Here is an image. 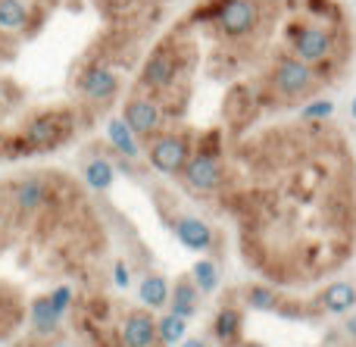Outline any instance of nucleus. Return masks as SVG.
Instances as JSON below:
<instances>
[{
	"label": "nucleus",
	"mask_w": 356,
	"mask_h": 347,
	"mask_svg": "<svg viewBox=\"0 0 356 347\" xmlns=\"http://www.w3.org/2000/svg\"><path fill=\"white\" fill-rule=\"evenodd\" d=\"M316 85H319L316 66L297 60V56H278L275 66L269 69V91L282 100L307 97V94H313Z\"/></svg>",
	"instance_id": "1"
},
{
	"label": "nucleus",
	"mask_w": 356,
	"mask_h": 347,
	"mask_svg": "<svg viewBox=\"0 0 356 347\" xmlns=\"http://www.w3.org/2000/svg\"><path fill=\"white\" fill-rule=\"evenodd\" d=\"M181 179H184V185L197 194L216 191V188L222 185V179H225V166H222L219 147L203 144V147L191 150L188 163H184V169H181Z\"/></svg>",
	"instance_id": "2"
},
{
	"label": "nucleus",
	"mask_w": 356,
	"mask_h": 347,
	"mask_svg": "<svg viewBox=\"0 0 356 347\" xmlns=\"http://www.w3.org/2000/svg\"><path fill=\"white\" fill-rule=\"evenodd\" d=\"M191 150H194V141L178 131H163V135L147 138V163L163 175H181Z\"/></svg>",
	"instance_id": "3"
},
{
	"label": "nucleus",
	"mask_w": 356,
	"mask_h": 347,
	"mask_svg": "<svg viewBox=\"0 0 356 347\" xmlns=\"http://www.w3.org/2000/svg\"><path fill=\"white\" fill-rule=\"evenodd\" d=\"M209 10H213L209 19L225 38H247L263 16L257 0H216Z\"/></svg>",
	"instance_id": "4"
},
{
	"label": "nucleus",
	"mask_w": 356,
	"mask_h": 347,
	"mask_svg": "<svg viewBox=\"0 0 356 347\" xmlns=\"http://www.w3.org/2000/svg\"><path fill=\"white\" fill-rule=\"evenodd\" d=\"M72 91L88 104H106L119 94V75L106 63H85L72 75Z\"/></svg>",
	"instance_id": "5"
},
{
	"label": "nucleus",
	"mask_w": 356,
	"mask_h": 347,
	"mask_svg": "<svg viewBox=\"0 0 356 347\" xmlns=\"http://www.w3.org/2000/svg\"><path fill=\"white\" fill-rule=\"evenodd\" d=\"M284 38H288V44H291L297 60L309 63V66L325 63L328 54H332V47H334L332 31L319 29V25H288V29H284Z\"/></svg>",
	"instance_id": "6"
},
{
	"label": "nucleus",
	"mask_w": 356,
	"mask_h": 347,
	"mask_svg": "<svg viewBox=\"0 0 356 347\" xmlns=\"http://www.w3.org/2000/svg\"><path fill=\"white\" fill-rule=\"evenodd\" d=\"M178 72H181V60L175 54V44H156L141 69V85L150 91H169L175 85Z\"/></svg>",
	"instance_id": "7"
},
{
	"label": "nucleus",
	"mask_w": 356,
	"mask_h": 347,
	"mask_svg": "<svg viewBox=\"0 0 356 347\" xmlns=\"http://www.w3.org/2000/svg\"><path fill=\"white\" fill-rule=\"evenodd\" d=\"M163 119H166L163 106L147 94H131L122 106V122L135 131V138H154L160 131Z\"/></svg>",
	"instance_id": "8"
},
{
	"label": "nucleus",
	"mask_w": 356,
	"mask_h": 347,
	"mask_svg": "<svg viewBox=\"0 0 356 347\" xmlns=\"http://www.w3.org/2000/svg\"><path fill=\"white\" fill-rule=\"evenodd\" d=\"M122 347H156V316L150 310H129L119 329Z\"/></svg>",
	"instance_id": "9"
},
{
	"label": "nucleus",
	"mask_w": 356,
	"mask_h": 347,
	"mask_svg": "<svg viewBox=\"0 0 356 347\" xmlns=\"http://www.w3.org/2000/svg\"><path fill=\"white\" fill-rule=\"evenodd\" d=\"M209 332H213V341L219 347H238L244 341V310L241 307H219L209 323Z\"/></svg>",
	"instance_id": "10"
},
{
	"label": "nucleus",
	"mask_w": 356,
	"mask_h": 347,
	"mask_svg": "<svg viewBox=\"0 0 356 347\" xmlns=\"http://www.w3.org/2000/svg\"><path fill=\"white\" fill-rule=\"evenodd\" d=\"M316 307L328 316H347L350 310H356V285L353 282H332L319 291Z\"/></svg>",
	"instance_id": "11"
},
{
	"label": "nucleus",
	"mask_w": 356,
	"mask_h": 347,
	"mask_svg": "<svg viewBox=\"0 0 356 347\" xmlns=\"http://www.w3.org/2000/svg\"><path fill=\"white\" fill-rule=\"evenodd\" d=\"M172 232L188 250L203 254V250L213 248V229H209L203 219H197V216H178L172 223Z\"/></svg>",
	"instance_id": "12"
},
{
	"label": "nucleus",
	"mask_w": 356,
	"mask_h": 347,
	"mask_svg": "<svg viewBox=\"0 0 356 347\" xmlns=\"http://www.w3.org/2000/svg\"><path fill=\"white\" fill-rule=\"evenodd\" d=\"M200 298H203V294L197 291V285L191 282V275H181L178 282L169 285L166 310H172V313H178V316L191 319V316H197V310H200Z\"/></svg>",
	"instance_id": "13"
},
{
	"label": "nucleus",
	"mask_w": 356,
	"mask_h": 347,
	"mask_svg": "<svg viewBox=\"0 0 356 347\" xmlns=\"http://www.w3.org/2000/svg\"><path fill=\"white\" fill-rule=\"evenodd\" d=\"M60 323H63V316L50 307L47 294H38L29 304V325L38 338H54L56 332H60Z\"/></svg>",
	"instance_id": "14"
},
{
	"label": "nucleus",
	"mask_w": 356,
	"mask_h": 347,
	"mask_svg": "<svg viewBox=\"0 0 356 347\" xmlns=\"http://www.w3.org/2000/svg\"><path fill=\"white\" fill-rule=\"evenodd\" d=\"M138 300H141L144 310H166L169 304V279L160 273H147L138 282Z\"/></svg>",
	"instance_id": "15"
},
{
	"label": "nucleus",
	"mask_w": 356,
	"mask_h": 347,
	"mask_svg": "<svg viewBox=\"0 0 356 347\" xmlns=\"http://www.w3.org/2000/svg\"><path fill=\"white\" fill-rule=\"evenodd\" d=\"M106 138H110V147L116 150L122 160H138L141 156V141L135 138V131L122 122V116H113L106 122Z\"/></svg>",
	"instance_id": "16"
},
{
	"label": "nucleus",
	"mask_w": 356,
	"mask_h": 347,
	"mask_svg": "<svg viewBox=\"0 0 356 347\" xmlns=\"http://www.w3.org/2000/svg\"><path fill=\"white\" fill-rule=\"evenodd\" d=\"M81 179H85V185L91 191H110L113 181H116V169H113V163L106 156H88L81 163Z\"/></svg>",
	"instance_id": "17"
},
{
	"label": "nucleus",
	"mask_w": 356,
	"mask_h": 347,
	"mask_svg": "<svg viewBox=\"0 0 356 347\" xmlns=\"http://www.w3.org/2000/svg\"><path fill=\"white\" fill-rule=\"evenodd\" d=\"M184 338H188V319L172 310H163L156 316V341L163 347H178Z\"/></svg>",
	"instance_id": "18"
},
{
	"label": "nucleus",
	"mask_w": 356,
	"mask_h": 347,
	"mask_svg": "<svg viewBox=\"0 0 356 347\" xmlns=\"http://www.w3.org/2000/svg\"><path fill=\"white\" fill-rule=\"evenodd\" d=\"M244 304H247V310L272 313V310H278V304H282V294H278L275 288L263 285V282H253V285L244 288Z\"/></svg>",
	"instance_id": "19"
},
{
	"label": "nucleus",
	"mask_w": 356,
	"mask_h": 347,
	"mask_svg": "<svg viewBox=\"0 0 356 347\" xmlns=\"http://www.w3.org/2000/svg\"><path fill=\"white\" fill-rule=\"evenodd\" d=\"M191 282L197 285V291L200 294H213V291H219L222 273H219V266H216L213 260H197L194 266H191Z\"/></svg>",
	"instance_id": "20"
},
{
	"label": "nucleus",
	"mask_w": 356,
	"mask_h": 347,
	"mask_svg": "<svg viewBox=\"0 0 356 347\" xmlns=\"http://www.w3.org/2000/svg\"><path fill=\"white\" fill-rule=\"evenodd\" d=\"M47 300H50V307H54L60 316H66L69 310H72V304H75V291H72V285H56V288H50L47 291Z\"/></svg>",
	"instance_id": "21"
},
{
	"label": "nucleus",
	"mask_w": 356,
	"mask_h": 347,
	"mask_svg": "<svg viewBox=\"0 0 356 347\" xmlns=\"http://www.w3.org/2000/svg\"><path fill=\"white\" fill-rule=\"evenodd\" d=\"M334 113V104L332 100H313V104L303 106V119L307 122H319V119H328Z\"/></svg>",
	"instance_id": "22"
},
{
	"label": "nucleus",
	"mask_w": 356,
	"mask_h": 347,
	"mask_svg": "<svg viewBox=\"0 0 356 347\" xmlns=\"http://www.w3.org/2000/svg\"><path fill=\"white\" fill-rule=\"evenodd\" d=\"M113 282H116V288H129L131 285V275H129V266H125V260L113 263Z\"/></svg>",
	"instance_id": "23"
},
{
	"label": "nucleus",
	"mask_w": 356,
	"mask_h": 347,
	"mask_svg": "<svg viewBox=\"0 0 356 347\" xmlns=\"http://www.w3.org/2000/svg\"><path fill=\"white\" fill-rule=\"evenodd\" d=\"M341 319H344V325H341V329H344V335L356 338V310H350L347 316H341Z\"/></svg>",
	"instance_id": "24"
},
{
	"label": "nucleus",
	"mask_w": 356,
	"mask_h": 347,
	"mask_svg": "<svg viewBox=\"0 0 356 347\" xmlns=\"http://www.w3.org/2000/svg\"><path fill=\"white\" fill-rule=\"evenodd\" d=\"M178 347H209V344L203 341V338H184V341L178 344Z\"/></svg>",
	"instance_id": "25"
},
{
	"label": "nucleus",
	"mask_w": 356,
	"mask_h": 347,
	"mask_svg": "<svg viewBox=\"0 0 356 347\" xmlns=\"http://www.w3.org/2000/svg\"><path fill=\"white\" fill-rule=\"evenodd\" d=\"M47 347H75L72 341H66V338H54V341H50Z\"/></svg>",
	"instance_id": "26"
},
{
	"label": "nucleus",
	"mask_w": 356,
	"mask_h": 347,
	"mask_svg": "<svg viewBox=\"0 0 356 347\" xmlns=\"http://www.w3.org/2000/svg\"><path fill=\"white\" fill-rule=\"evenodd\" d=\"M238 347H266V344H259V341H241Z\"/></svg>",
	"instance_id": "27"
},
{
	"label": "nucleus",
	"mask_w": 356,
	"mask_h": 347,
	"mask_svg": "<svg viewBox=\"0 0 356 347\" xmlns=\"http://www.w3.org/2000/svg\"><path fill=\"white\" fill-rule=\"evenodd\" d=\"M350 113H353V119H356V97H353V104H350Z\"/></svg>",
	"instance_id": "28"
}]
</instances>
